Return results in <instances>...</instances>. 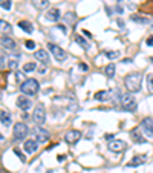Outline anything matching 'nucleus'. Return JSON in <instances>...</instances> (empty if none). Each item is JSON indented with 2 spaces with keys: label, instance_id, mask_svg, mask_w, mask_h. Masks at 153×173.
<instances>
[{
  "label": "nucleus",
  "instance_id": "obj_1",
  "mask_svg": "<svg viewBox=\"0 0 153 173\" xmlns=\"http://www.w3.org/2000/svg\"><path fill=\"white\" fill-rule=\"evenodd\" d=\"M124 84L129 92H138V90H141V86H142V77L139 74H130L125 77Z\"/></svg>",
  "mask_w": 153,
  "mask_h": 173
},
{
  "label": "nucleus",
  "instance_id": "obj_2",
  "mask_svg": "<svg viewBox=\"0 0 153 173\" xmlns=\"http://www.w3.org/2000/svg\"><path fill=\"white\" fill-rule=\"evenodd\" d=\"M38 89H40V84H38V81L35 80V78H28V80H25L22 86H20V92L23 95H28V97H32L38 92Z\"/></svg>",
  "mask_w": 153,
  "mask_h": 173
},
{
  "label": "nucleus",
  "instance_id": "obj_3",
  "mask_svg": "<svg viewBox=\"0 0 153 173\" xmlns=\"http://www.w3.org/2000/svg\"><path fill=\"white\" fill-rule=\"evenodd\" d=\"M32 136H34L35 141H37V142H41V144L48 142V141L51 140L49 132L44 130L41 126H35V127H34V129H32Z\"/></svg>",
  "mask_w": 153,
  "mask_h": 173
},
{
  "label": "nucleus",
  "instance_id": "obj_4",
  "mask_svg": "<svg viewBox=\"0 0 153 173\" xmlns=\"http://www.w3.org/2000/svg\"><path fill=\"white\" fill-rule=\"evenodd\" d=\"M121 106L124 110H129V112H133L136 109V98H135L132 94H125L121 97Z\"/></svg>",
  "mask_w": 153,
  "mask_h": 173
},
{
  "label": "nucleus",
  "instance_id": "obj_5",
  "mask_svg": "<svg viewBox=\"0 0 153 173\" xmlns=\"http://www.w3.org/2000/svg\"><path fill=\"white\" fill-rule=\"evenodd\" d=\"M32 120L35 121V124L40 126L44 123L46 120V110H44V106L43 104H37L34 109V113H32Z\"/></svg>",
  "mask_w": 153,
  "mask_h": 173
},
{
  "label": "nucleus",
  "instance_id": "obj_6",
  "mask_svg": "<svg viewBox=\"0 0 153 173\" xmlns=\"http://www.w3.org/2000/svg\"><path fill=\"white\" fill-rule=\"evenodd\" d=\"M48 49L52 52V55L55 57V60H58V61H65V60L67 58V52H66V51H63L60 46H57V44L48 43Z\"/></svg>",
  "mask_w": 153,
  "mask_h": 173
},
{
  "label": "nucleus",
  "instance_id": "obj_7",
  "mask_svg": "<svg viewBox=\"0 0 153 173\" xmlns=\"http://www.w3.org/2000/svg\"><path fill=\"white\" fill-rule=\"evenodd\" d=\"M28 132H29L28 126L23 124V123H17L14 126V140H17V141L25 140V136L28 135Z\"/></svg>",
  "mask_w": 153,
  "mask_h": 173
},
{
  "label": "nucleus",
  "instance_id": "obj_8",
  "mask_svg": "<svg viewBox=\"0 0 153 173\" xmlns=\"http://www.w3.org/2000/svg\"><path fill=\"white\" fill-rule=\"evenodd\" d=\"M141 127H142L144 133H146V136L153 138V118H144L141 123Z\"/></svg>",
  "mask_w": 153,
  "mask_h": 173
},
{
  "label": "nucleus",
  "instance_id": "obj_9",
  "mask_svg": "<svg viewBox=\"0 0 153 173\" xmlns=\"http://www.w3.org/2000/svg\"><path fill=\"white\" fill-rule=\"evenodd\" d=\"M80 138H81V133H80V130H69L65 135V141L67 144H75Z\"/></svg>",
  "mask_w": 153,
  "mask_h": 173
},
{
  "label": "nucleus",
  "instance_id": "obj_10",
  "mask_svg": "<svg viewBox=\"0 0 153 173\" xmlns=\"http://www.w3.org/2000/svg\"><path fill=\"white\" fill-rule=\"evenodd\" d=\"M109 150L110 152H123L124 149H125V142L124 141H121V140H113V141H110L109 142Z\"/></svg>",
  "mask_w": 153,
  "mask_h": 173
},
{
  "label": "nucleus",
  "instance_id": "obj_11",
  "mask_svg": "<svg viewBox=\"0 0 153 173\" xmlns=\"http://www.w3.org/2000/svg\"><path fill=\"white\" fill-rule=\"evenodd\" d=\"M44 17H46V20H49V22H57V20H60L61 14H60V9H58V8H51V9L46 11Z\"/></svg>",
  "mask_w": 153,
  "mask_h": 173
},
{
  "label": "nucleus",
  "instance_id": "obj_12",
  "mask_svg": "<svg viewBox=\"0 0 153 173\" xmlns=\"http://www.w3.org/2000/svg\"><path fill=\"white\" fill-rule=\"evenodd\" d=\"M23 149H25V152H26V153L32 155V153L37 152V149H38V142L35 141V140H28V141H25Z\"/></svg>",
  "mask_w": 153,
  "mask_h": 173
},
{
  "label": "nucleus",
  "instance_id": "obj_13",
  "mask_svg": "<svg viewBox=\"0 0 153 173\" xmlns=\"http://www.w3.org/2000/svg\"><path fill=\"white\" fill-rule=\"evenodd\" d=\"M17 106H19L22 110H29L31 109V100L28 97H25V95H20L19 98H17Z\"/></svg>",
  "mask_w": 153,
  "mask_h": 173
},
{
  "label": "nucleus",
  "instance_id": "obj_14",
  "mask_svg": "<svg viewBox=\"0 0 153 173\" xmlns=\"http://www.w3.org/2000/svg\"><path fill=\"white\" fill-rule=\"evenodd\" d=\"M0 43H2V46L6 48L8 51H14L15 49V41L9 37H6V35H3L2 39H0Z\"/></svg>",
  "mask_w": 153,
  "mask_h": 173
},
{
  "label": "nucleus",
  "instance_id": "obj_15",
  "mask_svg": "<svg viewBox=\"0 0 153 173\" xmlns=\"http://www.w3.org/2000/svg\"><path fill=\"white\" fill-rule=\"evenodd\" d=\"M0 121H2V124H3L5 127L11 126V123H12V116H11V113L8 112V110H2V112H0Z\"/></svg>",
  "mask_w": 153,
  "mask_h": 173
},
{
  "label": "nucleus",
  "instance_id": "obj_16",
  "mask_svg": "<svg viewBox=\"0 0 153 173\" xmlns=\"http://www.w3.org/2000/svg\"><path fill=\"white\" fill-rule=\"evenodd\" d=\"M19 28L23 29L25 32H28V34H32V32H34V26H32V23H31V22H26V20L19 22Z\"/></svg>",
  "mask_w": 153,
  "mask_h": 173
},
{
  "label": "nucleus",
  "instance_id": "obj_17",
  "mask_svg": "<svg viewBox=\"0 0 153 173\" xmlns=\"http://www.w3.org/2000/svg\"><path fill=\"white\" fill-rule=\"evenodd\" d=\"M34 55H35V58L40 60L41 63H48V61H49V55H48V52H46V51H43V49L35 51Z\"/></svg>",
  "mask_w": 153,
  "mask_h": 173
},
{
  "label": "nucleus",
  "instance_id": "obj_18",
  "mask_svg": "<svg viewBox=\"0 0 153 173\" xmlns=\"http://www.w3.org/2000/svg\"><path fill=\"white\" fill-rule=\"evenodd\" d=\"M19 58H20V54H15V55L9 57V60H8V68H9V69H15L17 63H19Z\"/></svg>",
  "mask_w": 153,
  "mask_h": 173
},
{
  "label": "nucleus",
  "instance_id": "obj_19",
  "mask_svg": "<svg viewBox=\"0 0 153 173\" xmlns=\"http://www.w3.org/2000/svg\"><path fill=\"white\" fill-rule=\"evenodd\" d=\"M12 31V28H11V25L8 23V22H5V20H0V32H6V34H9Z\"/></svg>",
  "mask_w": 153,
  "mask_h": 173
},
{
  "label": "nucleus",
  "instance_id": "obj_20",
  "mask_svg": "<svg viewBox=\"0 0 153 173\" xmlns=\"http://www.w3.org/2000/svg\"><path fill=\"white\" fill-rule=\"evenodd\" d=\"M142 162H144V156H135V158L127 164V167H136V166H141Z\"/></svg>",
  "mask_w": 153,
  "mask_h": 173
},
{
  "label": "nucleus",
  "instance_id": "obj_21",
  "mask_svg": "<svg viewBox=\"0 0 153 173\" xmlns=\"http://www.w3.org/2000/svg\"><path fill=\"white\" fill-rule=\"evenodd\" d=\"M107 98H109V92L107 90H100V92L95 94V100H98V101H106Z\"/></svg>",
  "mask_w": 153,
  "mask_h": 173
},
{
  "label": "nucleus",
  "instance_id": "obj_22",
  "mask_svg": "<svg viewBox=\"0 0 153 173\" xmlns=\"http://www.w3.org/2000/svg\"><path fill=\"white\" fill-rule=\"evenodd\" d=\"M32 5L35 8H38V9H43V8H46L49 5V0H32Z\"/></svg>",
  "mask_w": 153,
  "mask_h": 173
},
{
  "label": "nucleus",
  "instance_id": "obj_23",
  "mask_svg": "<svg viewBox=\"0 0 153 173\" xmlns=\"http://www.w3.org/2000/svg\"><path fill=\"white\" fill-rule=\"evenodd\" d=\"M77 43L80 44V46H81L83 49H86V51H89V49H91V44H89L83 37H77Z\"/></svg>",
  "mask_w": 153,
  "mask_h": 173
},
{
  "label": "nucleus",
  "instance_id": "obj_24",
  "mask_svg": "<svg viewBox=\"0 0 153 173\" xmlns=\"http://www.w3.org/2000/svg\"><path fill=\"white\" fill-rule=\"evenodd\" d=\"M106 75L109 78H112L115 75V65H113V63H110V65L106 66Z\"/></svg>",
  "mask_w": 153,
  "mask_h": 173
},
{
  "label": "nucleus",
  "instance_id": "obj_25",
  "mask_svg": "<svg viewBox=\"0 0 153 173\" xmlns=\"http://www.w3.org/2000/svg\"><path fill=\"white\" fill-rule=\"evenodd\" d=\"M120 51H107L106 52V57L107 58H110V60H116V58H120Z\"/></svg>",
  "mask_w": 153,
  "mask_h": 173
},
{
  "label": "nucleus",
  "instance_id": "obj_26",
  "mask_svg": "<svg viewBox=\"0 0 153 173\" xmlns=\"http://www.w3.org/2000/svg\"><path fill=\"white\" fill-rule=\"evenodd\" d=\"M132 136H133V140L136 141V142H144V141H146V140H144L142 136L138 133V129H133V130H132Z\"/></svg>",
  "mask_w": 153,
  "mask_h": 173
},
{
  "label": "nucleus",
  "instance_id": "obj_27",
  "mask_svg": "<svg viewBox=\"0 0 153 173\" xmlns=\"http://www.w3.org/2000/svg\"><path fill=\"white\" fill-rule=\"evenodd\" d=\"M35 68H37V65H35V63H25L23 71H25V72H32V71H35Z\"/></svg>",
  "mask_w": 153,
  "mask_h": 173
},
{
  "label": "nucleus",
  "instance_id": "obj_28",
  "mask_svg": "<svg viewBox=\"0 0 153 173\" xmlns=\"http://www.w3.org/2000/svg\"><path fill=\"white\" fill-rule=\"evenodd\" d=\"M0 6L3 8V9H6V11H9L11 9V0H0Z\"/></svg>",
  "mask_w": 153,
  "mask_h": 173
},
{
  "label": "nucleus",
  "instance_id": "obj_29",
  "mask_svg": "<svg viewBox=\"0 0 153 173\" xmlns=\"http://www.w3.org/2000/svg\"><path fill=\"white\" fill-rule=\"evenodd\" d=\"M14 153L17 155V156H19V159H20L22 162H26V158H25V155L22 153V150H20V149H14Z\"/></svg>",
  "mask_w": 153,
  "mask_h": 173
},
{
  "label": "nucleus",
  "instance_id": "obj_30",
  "mask_svg": "<svg viewBox=\"0 0 153 173\" xmlns=\"http://www.w3.org/2000/svg\"><path fill=\"white\" fill-rule=\"evenodd\" d=\"M132 20L138 22V23H147L149 22L147 19H144V17H138V15H132Z\"/></svg>",
  "mask_w": 153,
  "mask_h": 173
},
{
  "label": "nucleus",
  "instance_id": "obj_31",
  "mask_svg": "<svg viewBox=\"0 0 153 173\" xmlns=\"http://www.w3.org/2000/svg\"><path fill=\"white\" fill-rule=\"evenodd\" d=\"M147 84H149L150 92H153V75H149L147 77Z\"/></svg>",
  "mask_w": 153,
  "mask_h": 173
},
{
  "label": "nucleus",
  "instance_id": "obj_32",
  "mask_svg": "<svg viewBox=\"0 0 153 173\" xmlns=\"http://www.w3.org/2000/svg\"><path fill=\"white\" fill-rule=\"evenodd\" d=\"M25 46L28 48V49H34V48H35V43H34L32 40H28V41L25 43Z\"/></svg>",
  "mask_w": 153,
  "mask_h": 173
},
{
  "label": "nucleus",
  "instance_id": "obj_33",
  "mask_svg": "<svg viewBox=\"0 0 153 173\" xmlns=\"http://www.w3.org/2000/svg\"><path fill=\"white\" fill-rule=\"evenodd\" d=\"M5 58H6V55H5V51L0 49V61H3Z\"/></svg>",
  "mask_w": 153,
  "mask_h": 173
},
{
  "label": "nucleus",
  "instance_id": "obj_34",
  "mask_svg": "<svg viewBox=\"0 0 153 173\" xmlns=\"http://www.w3.org/2000/svg\"><path fill=\"white\" fill-rule=\"evenodd\" d=\"M147 44H149V46H153V35L147 39Z\"/></svg>",
  "mask_w": 153,
  "mask_h": 173
},
{
  "label": "nucleus",
  "instance_id": "obj_35",
  "mask_svg": "<svg viewBox=\"0 0 153 173\" xmlns=\"http://www.w3.org/2000/svg\"><path fill=\"white\" fill-rule=\"evenodd\" d=\"M80 69H81V71H87V66L84 65V63H81V65H80Z\"/></svg>",
  "mask_w": 153,
  "mask_h": 173
},
{
  "label": "nucleus",
  "instance_id": "obj_36",
  "mask_svg": "<svg viewBox=\"0 0 153 173\" xmlns=\"http://www.w3.org/2000/svg\"><path fill=\"white\" fill-rule=\"evenodd\" d=\"M15 75H17V80H20V78H22V75H23V74H22V72H20V71H19V72H17V74H15Z\"/></svg>",
  "mask_w": 153,
  "mask_h": 173
},
{
  "label": "nucleus",
  "instance_id": "obj_37",
  "mask_svg": "<svg viewBox=\"0 0 153 173\" xmlns=\"http://www.w3.org/2000/svg\"><path fill=\"white\" fill-rule=\"evenodd\" d=\"M118 25H120V28H123V26H124V22H123L121 19H118Z\"/></svg>",
  "mask_w": 153,
  "mask_h": 173
},
{
  "label": "nucleus",
  "instance_id": "obj_38",
  "mask_svg": "<svg viewBox=\"0 0 153 173\" xmlns=\"http://www.w3.org/2000/svg\"><path fill=\"white\" fill-rule=\"evenodd\" d=\"M38 71H40V74H44V72H46V68H43V66H41Z\"/></svg>",
  "mask_w": 153,
  "mask_h": 173
},
{
  "label": "nucleus",
  "instance_id": "obj_39",
  "mask_svg": "<svg viewBox=\"0 0 153 173\" xmlns=\"http://www.w3.org/2000/svg\"><path fill=\"white\" fill-rule=\"evenodd\" d=\"M123 63H132V60L130 58H125V60H123Z\"/></svg>",
  "mask_w": 153,
  "mask_h": 173
},
{
  "label": "nucleus",
  "instance_id": "obj_40",
  "mask_svg": "<svg viewBox=\"0 0 153 173\" xmlns=\"http://www.w3.org/2000/svg\"><path fill=\"white\" fill-rule=\"evenodd\" d=\"M0 140H3V135L2 133H0Z\"/></svg>",
  "mask_w": 153,
  "mask_h": 173
},
{
  "label": "nucleus",
  "instance_id": "obj_41",
  "mask_svg": "<svg viewBox=\"0 0 153 173\" xmlns=\"http://www.w3.org/2000/svg\"><path fill=\"white\" fill-rule=\"evenodd\" d=\"M0 173H5V172H0Z\"/></svg>",
  "mask_w": 153,
  "mask_h": 173
},
{
  "label": "nucleus",
  "instance_id": "obj_42",
  "mask_svg": "<svg viewBox=\"0 0 153 173\" xmlns=\"http://www.w3.org/2000/svg\"><path fill=\"white\" fill-rule=\"evenodd\" d=\"M152 61H153V58H152Z\"/></svg>",
  "mask_w": 153,
  "mask_h": 173
}]
</instances>
